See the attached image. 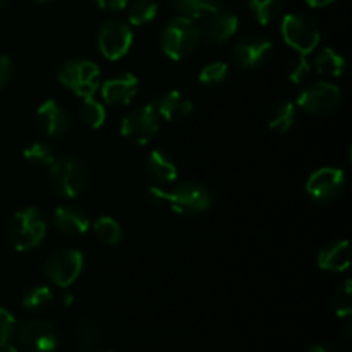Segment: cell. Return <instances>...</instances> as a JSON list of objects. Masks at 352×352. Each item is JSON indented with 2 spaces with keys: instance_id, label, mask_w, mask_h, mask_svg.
<instances>
[{
  "instance_id": "6da1fadb",
  "label": "cell",
  "mask_w": 352,
  "mask_h": 352,
  "mask_svg": "<svg viewBox=\"0 0 352 352\" xmlns=\"http://www.w3.org/2000/svg\"><path fill=\"white\" fill-rule=\"evenodd\" d=\"M146 196L151 205H167L179 215L205 213L213 203L210 189L195 181L181 182V184L174 186L170 191L164 189L162 186H153Z\"/></svg>"
},
{
  "instance_id": "7a4b0ae2",
  "label": "cell",
  "mask_w": 352,
  "mask_h": 352,
  "mask_svg": "<svg viewBox=\"0 0 352 352\" xmlns=\"http://www.w3.org/2000/svg\"><path fill=\"white\" fill-rule=\"evenodd\" d=\"M89 168L81 158L60 157L50 165V186L58 196L74 199L85 192L89 184Z\"/></svg>"
},
{
  "instance_id": "3957f363",
  "label": "cell",
  "mask_w": 352,
  "mask_h": 352,
  "mask_svg": "<svg viewBox=\"0 0 352 352\" xmlns=\"http://www.w3.org/2000/svg\"><path fill=\"white\" fill-rule=\"evenodd\" d=\"M199 40L198 24L186 16L172 17L160 33L162 50L172 60L189 57L199 45Z\"/></svg>"
},
{
  "instance_id": "277c9868",
  "label": "cell",
  "mask_w": 352,
  "mask_h": 352,
  "mask_svg": "<svg viewBox=\"0 0 352 352\" xmlns=\"http://www.w3.org/2000/svg\"><path fill=\"white\" fill-rule=\"evenodd\" d=\"M47 217L43 212L34 206L19 210L14 213L12 220L9 223V241L17 251L34 250L43 243L47 236Z\"/></svg>"
},
{
  "instance_id": "5b68a950",
  "label": "cell",
  "mask_w": 352,
  "mask_h": 352,
  "mask_svg": "<svg viewBox=\"0 0 352 352\" xmlns=\"http://www.w3.org/2000/svg\"><path fill=\"white\" fill-rule=\"evenodd\" d=\"M100 67L88 58H72L62 64L58 69L57 79L64 88L71 89L81 98L93 96L100 88Z\"/></svg>"
},
{
  "instance_id": "8992f818",
  "label": "cell",
  "mask_w": 352,
  "mask_h": 352,
  "mask_svg": "<svg viewBox=\"0 0 352 352\" xmlns=\"http://www.w3.org/2000/svg\"><path fill=\"white\" fill-rule=\"evenodd\" d=\"M342 103V89L329 81H315L302 88L294 105L311 116H329Z\"/></svg>"
},
{
  "instance_id": "52a82bcc",
  "label": "cell",
  "mask_w": 352,
  "mask_h": 352,
  "mask_svg": "<svg viewBox=\"0 0 352 352\" xmlns=\"http://www.w3.org/2000/svg\"><path fill=\"white\" fill-rule=\"evenodd\" d=\"M134 41L133 28L122 19H107L96 31V45L100 54L109 60L126 57Z\"/></svg>"
},
{
  "instance_id": "ba28073f",
  "label": "cell",
  "mask_w": 352,
  "mask_h": 352,
  "mask_svg": "<svg viewBox=\"0 0 352 352\" xmlns=\"http://www.w3.org/2000/svg\"><path fill=\"white\" fill-rule=\"evenodd\" d=\"M280 31L285 43L302 55L315 52L322 38L318 26L305 14H287L282 21Z\"/></svg>"
},
{
  "instance_id": "9c48e42d",
  "label": "cell",
  "mask_w": 352,
  "mask_h": 352,
  "mask_svg": "<svg viewBox=\"0 0 352 352\" xmlns=\"http://www.w3.org/2000/svg\"><path fill=\"white\" fill-rule=\"evenodd\" d=\"M82 267H85V256L81 251L74 248H64L54 251L45 261V275L52 284L65 289L78 280Z\"/></svg>"
},
{
  "instance_id": "30bf717a",
  "label": "cell",
  "mask_w": 352,
  "mask_h": 352,
  "mask_svg": "<svg viewBox=\"0 0 352 352\" xmlns=\"http://www.w3.org/2000/svg\"><path fill=\"white\" fill-rule=\"evenodd\" d=\"M160 131V117L148 103L131 110L120 122V134L134 144H148Z\"/></svg>"
},
{
  "instance_id": "8fae6325",
  "label": "cell",
  "mask_w": 352,
  "mask_h": 352,
  "mask_svg": "<svg viewBox=\"0 0 352 352\" xmlns=\"http://www.w3.org/2000/svg\"><path fill=\"white\" fill-rule=\"evenodd\" d=\"M199 21H201V24H198L199 36L206 43L212 45L226 43L227 40H230L237 33V28H239V19H237L236 14L227 9L226 6H222V3L206 10L199 17Z\"/></svg>"
},
{
  "instance_id": "7c38bea8",
  "label": "cell",
  "mask_w": 352,
  "mask_h": 352,
  "mask_svg": "<svg viewBox=\"0 0 352 352\" xmlns=\"http://www.w3.org/2000/svg\"><path fill=\"white\" fill-rule=\"evenodd\" d=\"M346 188L344 170L336 167H322L309 175L306 182V192L316 203H330L339 198Z\"/></svg>"
},
{
  "instance_id": "4fadbf2b",
  "label": "cell",
  "mask_w": 352,
  "mask_h": 352,
  "mask_svg": "<svg viewBox=\"0 0 352 352\" xmlns=\"http://www.w3.org/2000/svg\"><path fill=\"white\" fill-rule=\"evenodd\" d=\"M17 339L26 352H54L58 346L57 330L45 320H30L23 323Z\"/></svg>"
},
{
  "instance_id": "5bb4252c",
  "label": "cell",
  "mask_w": 352,
  "mask_h": 352,
  "mask_svg": "<svg viewBox=\"0 0 352 352\" xmlns=\"http://www.w3.org/2000/svg\"><path fill=\"white\" fill-rule=\"evenodd\" d=\"M272 48H274V45L267 38L248 36L234 47L232 58L241 69L250 71V69L260 67L270 58Z\"/></svg>"
},
{
  "instance_id": "9a60e30c",
  "label": "cell",
  "mask_w": 352,
  "mask_h": 352,
  "mask_svg": "<svg viewBox=\"0 0 352 352\" xmlns=\"http://www.w3.org/2000/svg\"><path fill=\"white\" fill-rule=\"evenodd\" d=\"M100 93L107 105H129L140 89V81L134 74H119L100 85Z\"/></svg>"
},
{
  "instance_id": "2e32d148",
  "label": "cell",
  "mask_w": 352,
  "mask_h": 352,
  "mask_svg": "<svg viewBox=\"0 0 352 352\" xmlns=\"http://www.w3.org/2000/svg\"><path fill=\"white\" fill-rule=\"evenodd\" d=\"M69 124H71V120H69L67 110L57 100H47L36 110V126L45 136H62V134L67 133Z\"/></svg>"
},
{
  "instance_id": "e0dca14e",
  "label": "cell",
  "mask_w": 352,
  "mask_h": 352,
  "mask_svg": "<svg viewBox=\"0 0 352 352\" xmlns=\"http://www.w3.org/2000/svg\"><path fill=\"white\" fill-rule=\"evenodd\" d=\"M150 105L157 110L158 117L168 120V122H177L184 120L192 113V102L189 96L181 91H167L157 95L150 102Z\"/></svg>"
},
{
  "instance_id": "ac0fdd59",
  "label": "cell",
  "mask_w": 352,
  "mask_h": 352,
  "mask_svg": "<svg viewBox=\"0 0 352 352\" xmlns=\"http://www.w3.org/2000/svg\"><path fill=\"white\" fill-rule=\"evenodd\" d=\"M74 339L81 352H95L103 339V322L96 313H82L74 325Z\"/></svg>"
},
{
  "instance_id": "d6986e66",
  "label": "cell",
  "mask_w": 352,
  "mask_h": 352,
  "mask_svg": "<svg viewBox=\"0 0 352 352\" xmlns=\"http://www.w3.org/2000/svg\"><path fill=\"white\" fill-rule=\"evenodd\" d=\"M52 220H54L55 229L60 230L65 236H82L89 229L88 215L81 208L72 205H62L55 208Z\"/></svg>"
},
{
  "instance_id": "ffe728a7",
  "label": "cell",
  "mask_w": 352,
  "mask_h": 352,
  "mask_svg": "<svg viewBox=\"0 0 352 352\" xmlns=\"http://www.w3.org/2000/svg\"><path fill=\"white\" fill-rule=\"evenodd\" d=\"M144 170L158 186L172 184L177 179V165L174 158L162 150H151L144 160Z\"/></svg>"
},
{
  "instance_id": "44dd1931",
  "label": "cell",
  "mask_w": 352,
  "mask_h": 352,
  "mask_svg": "<svg viewBox=\"0 0 352 352\" xmlns=\"http://www.w3.org/2000/svg\"><path fill=\"white\" fill-rule=\"evenodd\" d=\"M351 265L349 241H333L318 253V267L325 272H346Z\"/></svg>"
},
{
  "instance_id": "7402d4cb",
  "label": "cell",
  "mask_w": 352,
  "mask_h": 352,
  "mask_svg": "<svg viewBox=\"0 0 352 352\" xmlns=\"http://www.w3.org/2000/svg\"><path fill=\"white\" fill-rule=\"evenodd\" d=\"M296 117H298V112H296L294 103L287 102V100L285 102H278L268 112V127L274 133H287L296 124Z\"/></svg>"
},
{
  "instance_id": "603a6c76",
  "label": "cell",
  "mask_w": 352,
  "mask_h": 352,
  "mask_svg": "<svg viewBox=\"0 0 352 352\" xmlns=\"http://www.w3.org/2000/svg\"><path fill=\"white\" fill-rule=\"evenodd\" d=\"M315 69L325 78H339L346 71V58L333 48H323L316 54Z\"/></svg>"
},
{
  "instance_id": "cb8c5ba5",
  "label": "cell",
  "mask_w": 352,
  "mask_h": 352,
  "mask_svg": "<svg viewBox=\"0 0 352 352\" xmlns=\"http://www.w3.org/2000/svg\"><path fill=\"white\" fill-rule=\"evenodd\" d=\"M93 232L98 237V241H102L107 246H116L122 241V227L112 217H98L93 222Z\"/></svg>"
},
{
  "instance_id": "d4e9b609",
  "label": "cell",
  "mask_w": 352,
  "mask_h": 352,
  "mask_svg": "<svg viewBox=\"0 0 352 352\" xmlns=\"http://www.w3.org/2000/svg\"><path fill=\"white\" fill-rule=\"evenodd\" d=\"M21 302L28 311H45L54 305V292L47 285H33L24 292Z\"/></svg>"
},
{
  "instance_id": "484cf974",
  "label": "cell",
  "mask_w": 352,
  "mask_h": 352,
  "mask_svg": "<svg viewBox=\"0 0 352 352\" xmlns=\"http://www.w3.org/2000/svg\"><path fill=\"white\" fill-rule=\"evenodd\" d=\"M284 9V0H250V10L260 24L274 23Z\"/></svg>"
},
{
  "instance_id": "4316f807",
  "label": "cell",
  "mask_w": 352,
  "mask_h": 352,
  "mask_svg": "<svg viewBox=\"0 0 352 352\" xmlns=\"http://www.w3.org/2000/svg\"><path fill=\"white\" fill-rule=\"evenodd\" d=\"M79 117L88 127L100 129L107 120V110L102 102L88 96V98H82L81 107H79Z\"/></svg>"
},
{
  "instance_id": "83f0119b",
  "label": "cell",
  "mask_w": 352,
  "mask_h": 352,
  "mask_svg": "<svg viewBox=\"0 0 352 352\" xmlns=\"http://www.w3.org/2000/svg\"><path fill=\"white\" fill-rule=\"evenodd\" d=\"M158 6L155 0H134L127 7V19L133 26H144L157 17Z\"/></svg>"
},
{
  "instance_id": "f1b7e54d",
  "label": "cell",
  "mask_w": 352,
  "mask_h": 352,
  "mask_svg": "<svg viewBox=\"0 0 352 352\" xmlns=\"http://www.w3.org/2000/svg\"><path fill=\"white\" fill-rule=\"evenodd\" d=\"M332 308L340 318H349L352 313V282L344 280L332 294Z\"/></svg>"
},
{
  "instance_id": "f546056e",
  "label": "cell",
  "mask_w": 352,
  "mask_h": 352,
  "mask_svg": "<svg viewBox=\"0 0 352 352\" xmlns=\"http://www.w3.org/2000/svg\"><path fill=\"white\" fill-rule=\"evenodd\" d=\"M24 158L30 162L31 165H38V167H50L55 162V153L47 143H41V141H36V143H31L30 146L24 150Z\"/></svg>"
},
{
  "instance_id": "4dcf8cb0",
  "label": "cell",
  "mask_w": 352,
  "mask_h": 352,
  "mask_svg": "<svg viewBox=\"0 0 352 352\" xmlns=\"http://www.w3.org/2000/svg\"><path fill=\"white\" fill-rule=\"evenodd\" d=\"M172 3L177 7L182 16L189 17V19H199L206 10L213 9L222 2L219 0H172Z\"/></svg>"
},
{
  "instance_id": "1f68e13d",
  "label": "cell",
  "mask_w": 352,
  "mask_h": 352,
  "mask_svg": "<svg viewBox=\"0 0 352 352\" xmlns=\"http://www.w3.org/2000/svg\"><path fill=\"white\" fill-rule=\"evenodd\" d=\"M229 78V65L222 60H215L206 64L199 72V82L206 86H219Z\"/></svg>"
},
{
  "instance_id": "d6a6232c",
  "label": "cell",
  "mask_w": 352,
  "mask_h": 352,
  "mask_svg": "<svg viewBox=\"0 0 352 352\" xmlns=\"http://www.w3.org/2000/svg\"><path fill=\"white\" fill-rule=\"evenodd\" d=\"M311 72V64L308 62L306 55L298 54L291 62L287 64V78L291 79V82L299 85V82L305 81L306 78Z\"/></svg>"
},
{
  "instance_id": "836d02e7",
  "label": "cell",
  "mask_w": 352,
  "mask_h": 352,
  "mask_svg": "<svg viewBox=\"0 0 352 352\" xmlns=\"http://www.w3.org/2000/svg\"><path fill=\"white\" fill-rule=\"evenodd\" d=\"M16 332V320L7 309L0 308V347L7 346Z\"/></svg>"
},
{
  "instance_id": "e575fe53",
  "label": "cell",
  "mask_w": 352,
  "mask_h": 352,
  "mask_svg": "<svg viewBox=\"0 0 352 352\" xmlns=\"http://www.w3.org/2000/svg\"><path fill=\"white\" fill-rule=\"evenodd\" d=\"M12 76V60L7 55H0V91L7 86Z\"/></svg>"
},
{
  "instance_id": "d590c367",
  "label": "cell",
  "mask_w": 352,
  "mask_h": 352,
  "mask_svg": "<svg viewBox=\"0 0 352 352\" xmlns=\"http://www.w3.org/2000/svg\"><path fill=\"white\" fill-rule=\"evenodd\" d=\"M96 6L107 12H119L129 6V0H95Z\"/></svg>"
},
{
  "instance_id": "8d00e7d4",
  "label": "cell",
  "mask_w": 352,
  "mask_h": 352,
  "mask_svg": "<svg viewBox=\"0 0 352 352\" xmlns=\"http://www.w3.org/2000/svg\"><path fill=\"white\" fill-rule=\"evenodd\" d=\"M306 352H342L339 347H336L333 344H315V346L309 347Z\"/></svg>"
},
{
  "instance_id": "74e56055",
  "label": "cell",
  "mask_w": 352,
  "mask_h": 352,
  "mask_svg": "<svg viewBox=\"0 0 352 352\" xmlns=\"http://www.w3.org/2000/svg\"><path fill=\"white\" fill-rule=\"evenodd\" d=\"M309 7H327L330 3H333L336 0H305Z\"/></svg>"
},
{
  "instance_id": "f35d334b",
  "label": "cell",
  "mask_w": 352,
  "mask_h": 352,
  "mask_svg": "<svg viewBox=\"0 0 352 352\" xmlns=\"http://www.w3.org/2000/svg\"><path fill=\"white\" fill-rule=\"evenodd\" d=\"M0 352H17V349H16V347H12V346H9V344H7V346L0 347Z\"/></svg>"
},
{
  "instance_id": "ab89813d",
  "label": "cell",
  "mask_w": 352,
  "mask_h": 352,
  "mask_svg": "<svg viewBox=\"0 0 352 352\" xmlns=\"http://www.w3.org/2000/svg\"><path fill=\"white\" fill-rule=\"evenodd\" d=\"M62 302H65V305H71L72 296H65V298H62Z\"/></svg>"
},
{
  "instance_id": "60d3db41",
  "label": "cell",
  "mask_w": 352,
  "mask_h": 352,
  "mask_svg": "<svg viewBox=\"0 0 352 352\" xmlns=\"http://www.w3.org/2000/svg\"><path fill=\"white\" fill-rule=\"evenodd\" d=\"M34 2H40V3H45V2H54V0H34Z\"/></svg>"
},
{
  "instance_id": "b9f144b4",
  "label": "cell",
  "mask_w": 352,
  "mask_h": 352,
  "mask_svg": "<svg viewBox=\"0 0 352 352\" xmlns=\"http://www.w3.org/2000/svg\"><path fill=\"white\" fill-rule=\"evenodd\" d=\"M7 2H9V0H0V6H6Z\"/></svg>"
},
{
  "instance_id": "7bdbcfd3",
  "label": "cell",
  "mask_w": 352,
  "mask_h": 352,
  "mask_svg": "<svg viewBox=\"0 0 352 352\" xmlns=\"http://www.w3.org/2000/svg\"><path fill=\"white\" fill-rule=\"evenodd\" d=\"M219 2H220V0H219Z\"/></svg>"
}]
</instances>
